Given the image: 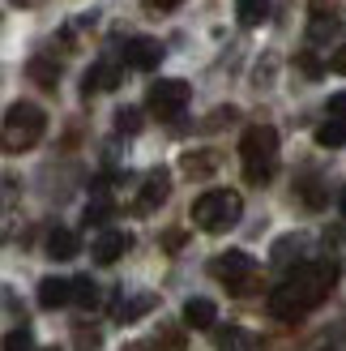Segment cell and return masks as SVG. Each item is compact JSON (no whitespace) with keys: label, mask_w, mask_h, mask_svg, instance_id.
Here are the masks:
<instances>
[{"label":"cell","mask_w":346,"mask_h":351,"mask_svg":"<svg viewBox=\"0 0 346 351\" xmlns=\"http://www.w3.org/2000/svg\"><path fill=\"white\" fill-rule=\"evenodd\" d=\"M334 283H338V261H330V257L304 261V266H295V274H287L282 283L274 287L265 308H269V317L295 326L304 313H312L325 295L334 291Z\"/></svg>","instance_id":"cell-1"},{"label":"cell","mask_w":346,"mask_h":351,"mask_svg":"<svg viewBox=\"0 0 346 351\" xmlns=\"http://www.w3.org/2000/svg\"><path fill=\"white\" fill-rule=\"evenodd\" d=\"M239 159H244V180L248 184H269L278 171V129L274 125H248L239 137Z\"/></svg>","instance_id":"cell-2"},{"label":"cell","mask_w":346,"mask_h":351,"mask_svg":"<svg viewBox=\"0 0 346 351\" xmlns=\"http://www.w3.org/2000/svg\"><path fill=\"white\" fill-rule=\"evenodd\" d=\"M239 215H244V197H239L235 189H210L193 202V227H201V232H210V236L235 227Z\"/></svg>","instance_id":"cell-3"},{"label":"cell","mask_w":346,"mask_h":351,"mask_svg":"<svg viewBox=\"0 0 346 351\" xmlns=\"http://www.w3.org/2000/svg\"><path fill=\"white\" fill-rule=\"evenodd\" d=\"M47 133V112L39 103H13L5 112V150L9 154H22L30 146H39Z\"/></svg>","instance_id":"cell-4"},{"label":"cell","mask_w":346,"mask_h":351,"mask_svg":"<svg viewBox=\"0 0 346 351\" xmlns=\"http://www.w3.org/2000/svg\"><path fill=\"white\" fill-rule=\"evenodd\" d=\"M210 274L218 278V283H227V291L235 295H248L256 287V266H252V257L244 249H231V253H218L210 261Z\"/></svg>","instance_id":"cell-5"},{"label":"cell","mask_w":346,"mask_h":351,"mask_svg":"<svg viewBox=\"0 0 346 351\" xmlns=\"http://www.w3.org/2000/svg\"><path fill=\"white\" fill-rule=\"evenodd\" d=\"M188 99H193L188 82H180V77H159V82L146 90V108L159 116V120H176V116H184Z\"/></svg>","instance_id":"cell-6"},{"label":"cell","mask_w":346,"mask_h":351,"mask_svg":"<svg viewBox=\"0 0 346 351\" xmlns=\"http://www.w3.org/2000/svg\"><path fill=\"white\" fill-rule=\"evenodd\" d=\"M167 56V47L159 39H150V34H137V39L124 43V64L129 69H142V73H150V69H159Z\"/></svg>","instance_id":"cell-7"},{"label":"cell","mask_w":346,"mask_h":351,"mask_svg":"<svg viewBox=\"0 0 346 351\" xmlns=\"http://www.w3.org/2000/svg\"><path fill=\"white\" fill-rule=\"evenodd\" d=\"M154 308H159V295H154V291L120 295V300L111 304V322H120V326H129V322H142L146 313H154Z\"/></svg>","instance_id":"cell-8"},{"label":"cell","mask_w":346,"mask_h":351,"mask_svg":"<svg viewBox=\"0 0 346 351\" xmlns=\"http://www.w3.org/2000/svg\"><path fill=\"white\" fill-rule=\"evenodd\" d=\"M167 197H171V176L163 167H154L146 176V184H142V197H137V215H154Z\"/></svg>","instance_id":"cell-9"},{"label":"cell","mask_w":346,"mask_h":351,"mask_svg":"<svg viewBox=\"0 0 346 351\" xmlns=\"http://www.w3.org/2000/svg\"><path fill=\"white\" fill-rule=\"evenodd\" d=\"M133 249V236L129 232H103L98 240H94V261H98V266H111V261H120V257H124Z\"/></svg>","instance_id":"cell-10"},{"label":"cell","mask_w":346,"mask_h":351,"mask_svg":"<svg viewBox=\"0 0 346 351\" xmlns=\"http://www.w3.org/2000/svg\"><path fill=\"white\" fill-rule=\"evenodd\" d=\"M184 326L188 330H214L218 326V304L205 300V295H193V300L184 304Z\"/></svg>","instance_id":"cell-11"},{"label":"cell","mask_w":346,"mask_h":351,"mask_svg":"<svg viewBox=\"0 0 346 351\" xmlns=\"http://www.w3.org/2000/svg\"><path fill=\"white\" fill-rule=\"evenodd\" d=\"M120 77H124V73H120V64H107V60H103V64H94L90 73L81 77V95L90 99V95H98V90H116Z\"/></svg>","instance_id":"cell-12"},{"label":"cell","mask_w":346,"mask_h":351,"mask_svg":"<svg viewBox=\"0 0 346 351\" xmlns=\"http://www.w3.org/2000/svg\"><path fill=\"white\" fill-rule=\"evenodd\" d=\"M218 150H188L184 159H180V171L184 176H193V180H205V176H214L218 171Z\"/></svg>","instance_id":"cell-13"},{"label":"cell","mask_w":346,"mask_h":351,"mask_svg":"<svg viewBox=\"0 0 346 351\" xmlns=\"http://www.w3.org/2000/svg\"><path fill=\"white\" fill-rule=\"evenodd\" d=\"M68 300H73V283H64L56 274H47L39 283V308H64Z\"/></svg>","instance_id":"cell-14"},{"label":"cell","mask_w":346,"mask_h":351,"mask_svg":"<svg viewBox=\"0 0 346 351\" xmlns=\"http://www.w3.org/2000/svg\"><path fill=\"white\" fill-rule=\"evenodd\" d=\"M77 249H81V240L68 232V227H56V232L47 236V257H51V261H68V257H77Z\"/></svg>","instance_id":"cell-15"},{"label":"cell","mask_w":346,"mask_h":351,"mask_svg":"<svg viewBox=\"0 0 346 351\" xmlns=\"http://www.w3.org/2000/svg\"><path fill=\"white\" fill-rule=\"evenodd\" d=\"M26 73H30V82H39L43 90H56V82H60V64H56V60H47V56H34V60L26 64Z\"/></svg>","instance_id":"cell-16"},{"label":"cell","mask_w":346,"mask_h":351,"mask_svg":"<svg viewBox=\"0 0 346 351\" xmlns=\"http://www.w3.org/2000/svg\"><path fill=\"white\" fill-rule=\"evenodd\" d=\"M235 17H239V26H261L265 17H269V0H235Z\"/></svg>","instance_id":"cell-17"},{"label":"cell","mask_w":346,"mask_h":351,"mask_svg":"<svg viewBox=\"0 0 346 351\" xmlns=\"http://www.w3.org/2000/svg\"><path fill=\"white\" fill-rule=\"evenodd\" d=\"M73 304L77 308H98V283H94L90 274L73 278Z\"/></svg>","instance_id":"cell-18"},{"label":"cell","mask_w":346,"mask_h":351,"mask_svg":"<svg viewBox=\"0 0 346 351\" xmlns=\"http://www.w3.org/2000/svg\"><path fill=\"white\" fill-rule=\"evenodd\" d=\"M317 146H325V150L346 146V125H342V120H325V125L317 129Z\"/></svg>","instance_id":"cell-19"},{"label":"cell","mask_w":346,"mask_h":351,"mask_svg":"<svg viewBox=\"0 0 346 351\" xmlns=\"http://www.w3.org/2000/svg\"><path fill=\"white\" fill-rule=\"evenodd\" d=\"M116 133H124V137L142 133V108H120L116 112Z\"/></svg>","instance_id":"cell-20"},{"label":"cell","mask_w":346,"mask_h":351,"mask_svg":"<svg viewBox=\"0 0 346 351\" xmlns=\"http://www.w3.org/2000/svg\"><path fill=\"white\" fill-rule=\"evenodd\" d=\"M111 215H116V206L98 197V202H90V206H85V215H81V223H85V227H103V223H107Z\"/></svg>","instance_id":"cell-21"},{"label":"cell","mask_w":346,"mask_h":351,"mask_svg":"<svg viewBox=\"0 0 346 351\" xmlns=\"http://www.w3.org/2000/svg\"><path fill=\"white\" fill-rule=\"evenodd\" d=\"M154 343H159L163 351H180V347H184V330H180V326H171V322H163V326H159V335H154Z\"/></svg>","instance_id":"cell-22"},{"label":"cell","mask_w":346,"mask_h":351,"mask_svg":"<svg viewBox=\"0 0 346 351\" xmlns=\"http://www.w3.org/2000/svg\"><path fill=\"white\" fill-rule=\"evenodd\" d=\"M73 347H77V351H98V347H103V335H98L94 326H77V330H73Z\"/></svg>","instance_id":"cell-23"},{"label":"cell","mask_w":346,"mask_h":351,"mask_svg":"<svg viewBox=\"0 0 346 351\" xmlns=\"http://www.w3.org/2000/svg\"><path fill=\"white\" fill-rule=\"evenodd\" d=\"M214 339L222 351H239V347H248V335H239V326H227V330H214Z\"/></svg>","instance_id":"cell-24"},{"label":"cell","mask_w":346,"mask_h":351,"mask_svg":"<svg viewBox=\"0 0 346 351\" xmlns=\"http://www.w3.org/2000/svg\"><path fill=\"white\" fill-rule=\"evenodd\" d=\"M5 351H30V330L26 326H13L5 335Z\"/></svg>","instance_id":"cell-25"},{"label":"cell","mask_w":346,"mask_h":351,"mask_svg":"<svg viewBox=\"0 0 346 351\" xmlns=\"http://www.w3.org/2000/svg\"><path fill=\"white\" fill-rule=\"evenodd\" d=\"M325 112H330V120H342V125H346V90L330 95V103H325Z\"/></svg>","instance_id":"cell-26"},{"label":"cell","mask_w":346,"mask_h":351,"mask_svg":"<svg viewBox=\"0 0 346 351\" xmlns=\"http://www.w3.org/2000/svg\"><path fill=\"white\" fill-rule=\"evenodd\" d=\"M330 69H334V73H342V77H346V43H342V47L334 51V56H330Z\"/></svg>","instance_id":"cell-27"},{"label":"cell","mask_w":346,"mask_h":351,"mask_svg":"<svg viewBox=\"0 0 346 351\" xmlns=\"http://www.w3.org/2000/svg\"><path fill=\"white\" fill-rule=\"evenodd\" d=\"M120 351H163V347H159V343L150 339V343H124V347H120Z\"/></svg>","instance_id":"cell-28"},{"label":"cell","mask_w":346,"mask_h":351,"mask_svg":"<svg viewBox=\"0 0 346 351\" xmlns=\"http://www.w3.org/2000/svg\"><path fill=\"white\" fill-rule=\"evenodd\" d=\"M150 9H176V5H184V0H146Z\"/></svg>","instance_id":"cell-29"},{"label":"cell","mask_w":346,"mask_h":351,"mask_svg":"<svg viewBox=\"0 0 346 351\" xmlns=\"http://www.w3.org/2000/svg\"><path fill=\"white\" fill-rule=\"evenodd\" d=\"M338 206H342V215H346V189H342V193H338Z\"/></svg>","instance_id":"cell-30"},{"label":"cell","mask_w":346,"mask_h":351,"mask_svg":"<svg viewBox=\"0 0 346 351\" xmlns=\"http://www.w3.org/2000/svg\"><path fill=\"white\" fill-rule=\"evenodd\" d=\"M13 5H39V0H13Z\"/></svg>","instance_id":"cell-31"},{"label":"cell","mask_w":346,"mask_h":351,"mask_svg":"<svg viewBox=\"0 0 346 351\" xmlns=\"http://www.w3.org/2000/svg\"><path fill=\"white\" fill-rule=\"evenodd\" d=\"M43 351H60V347H43Z\"/></svg>","instance_id":"cell-32"},{"label":"cell","mask_w":346,"mask_h":351,"mask_svg":"<svg viewBox=\"0 0 346 351\" xmlns=\"http://www.w3.org/2000/svg\"><path fill=\"white\" fill-rule=\"evenodd\" d=\"M325 351H334V347H325Z\"/></svg>","instance_id":"cell-33"}]
</instances>
